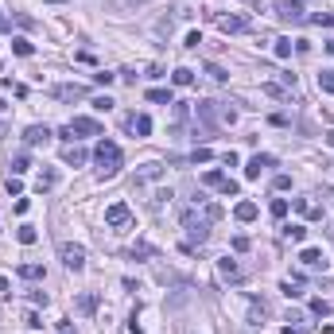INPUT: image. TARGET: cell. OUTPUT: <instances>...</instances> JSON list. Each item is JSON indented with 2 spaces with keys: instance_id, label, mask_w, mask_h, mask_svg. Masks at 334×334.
<instances>
[{
  "instance_id": "obj_27",
  "label": "cell",
  "mask_w": 334,
  "mask_h": 334,
  "mask_svg": "<svg viewBox=\"0 0 334 334\" xmlns=\"http://www.w3.org/2000/svg\"><path fill=\"white\" fill-rule=\"evenodd\" d=\"M171 82H175V86H190V82H194V70H187V66H179V70L171 74Z\"/></svg>"
},
{
  "instance_id": "obj_29",
  "label": "cell",
  "mask_w": 334,
  "mask_h": 334,
  "mask_svg": "<svg viewBox=\"0 0 334 334\" xmlns=\"http://www.w3.org/2000/svg\"><path fill=\"white\" fill-rule=\"evenodd\" d=\"M284 237L299 245V241H303V237H307V230H303V226H284Z\"/></svg>"
},
{
  "instance_id": "obj_44",
  "label": "cell",
  "mask_w": 334,
  "mask_h": 334,
  "mask_svg": "<svg viewBox=\"0 0 334 334\" xmlns=\"http://www.w3.org/2000/svg\"><path fill=\"white\" fill-rule=\"evenodd\" d=\"M315 24H322V28H334V16H330V12H319V16H315Z\"/></svg>"
},
{
  "instance_id": "obj_37",
  "label": "cell",
  "mask_w": 334,
  "mask_h": 334,
  "mask_svg": "<svg viewBox=\"0 0 334 334\" xmlns=\"http://www.w3.org/2000/svg\"><path fill=\"white\" fill-rule=\"evenodd\" d=\"M230 245H233V253H245V249H249V237H245V233H237Z\"/></svg>"
},
{
  "instance_id": "obj_7",
  "label": "cell",
  "mask_w": 334,
  "mask_h": 334,
  "mask_svg": "<svg viewBox=\"0 0 334 334\" xmlns=\"http://www.w3.org/2000/svg\"><path fill=\"white\" fill-rule=\"evenodd\" d=\"M280 20H288V24H303V20H307L303 4H299V0H284V4H280Z\"/></svg>"
},
{
  "instance_id": "obj_49",
  "label": "cell",
  "mask_w": 334,
  "mask_h": 334,
  "mask_svg": "<svg viewBox=\"0 0 334 334\" xmlns=\"http://www.w3.org/2000/svg\"><path fill=\"white\" fill-rule=\"evenodd\" d=\"M284 334H299V326H288V330H284Z\"/></svg>"
},
{
  "instance_id": "obj_54",
  "label": "cell",
  "mask_w": 334,
  "mask_h": 334,
  "mask_svg": "<svg viewBox=\"0 0 334 334\" xmlns=\"http://www.w3.org/2000/svg\"><path fill=\"white\" fill-rule=\"evenodd\" d=\"M62 334H70V330H62Z\"/></svg>"
},
{
  "instance_id": "obj_21",
  "label": "cell",
  "mask_w": 334,
  "mask_h": 334,
  "mask_svg": "<svg viewBox=\"0 0 334 334\" xmlns=\"http://www.w3.org/2000/svg\"><path fill=\"white\" fill-rule=\"evenodd\" d=\"M148 101H156V105H175V97H171V89H148Z\"/></svg>"
},
{
  "instance_id": "obj_18",
  "label": "cell",
  "mask_w": 334,
  "mask_h": 334,
  "mask_svg": "<svg viewBox=\"0 0 334 334\" xmlns=\"http://www.w3.org/2000/svg\"><path fill=\"white\" fill-rule=\"evenodd\" d=\"M218 272L226 280H241V268H237V261H230V257H221V261H218Z\"/></svg>"
},
{
  "instance_id": "obj_15",
  "label": "cell",
  "mask_w": 334,
  "mask_h": 334,
  "mask_svg": "<svg viewBox=\"0 0 334 334\" xmlns=\"http://www.w3.org/2000/svg\"><path fill=\"white\" fill-rule=\"evenodd\" d=\"M291 206H295L299 214H307V218H322V210L311 202V198H291Z\"/></svg>"
},
{
  "instance_id": "obj_41",
  "label": "cell",
  "mask_w": 334,
  "mask_h": 334,
  "mask_svg": "<svg viewBox=\"0 0 334 334\" xmlns=\"http://www.w3.org/2000/svg\"><path fill=\"white\" fill-rule=\"evenodd\" d=\"M113 78H117V74H109V70H101V74H93V82H97V86H113Z\"/></svg>"
},
{
  "instance_id": "obj_12",
  "label": "cell",
  "mask_w": 334,
  "mask_h": 334,
  "mask_svg": "<svg viewBox=\"0 0 334 334\" xmlns=\"http://www.w3.org/2000/svg\"><path fill=\"white\" fill-rule=\"evenodd\" d=\"M125 125H129V129L136 132V136H148V132H152V117H148V113H132L129 121H125Z\"/></svg>"
},
{
  "instance_id": "obj_13",
  "label": "cell",
  "mask_w": 334,
  "mask_h": 334,
  "mask_svg": "<svg viewBox=\"0 0 334 334\" xmlns=\"http://www.w3.org/2000/svg\"><path fill=\"white\" fill-rule=\"evenodd\" d=\"M299 261H303L307 268H326V257H322V249H303V253H299Z\"/></svg>"
},
{
  "instance_id": "obj_11",
  "label": "cell",
  "mask_w": 334,
  "mask_h": 334,
  "mask_svg": "<svg viewBox=\"0 0 334 334\" xmlns=\"http://www.w3.org/2000/svg\"><path fill=\"white\" fill-rule=\"evenodd\" d=\"M86 160H89L86 148H78V144H66V148H62V163H70V167H82Z\"/></svg>"
},
{
  "instance_id": "obj_33",
  "label": "cell",
  "mask_w": 334,
  "mask_h": 334,
  "mask_svg": "<svg viewBox=\"0 0 334 334\" xmlns=\"http://www.w3.org/2000/svg\"><path fill=\"white\" fill-rule=\"evenodd\" d=\"M291 39H276V58H291Z\"/></svg>"
},
{
  "instance_id": "obj_5",
  "label": "cell",
  "mask_w": 334,
  "mask_h": 334,
  "mask_svg": "<svg viewBox=\"0 0 334 334\" xmlns=\"http://www.w3.org/2000/svg\"><path fill=\"white\" fill-rule=\"evenodd\" d=\"M55 97H58V101H86L89 89L78 86V82H66V86H55Z\"/></svg>"
},
{
  "instance_id": "obj_48",
  "label": "cell",
  "mask_w": 334,
  "mask_h": 334,
  "mask_svg": "<svg viewBox=\"0 0 334 334\" xmlns=\"http://www.w3.org/2000/svg\"><path fill=\"white\" fill-rule=\"evenodd\" d=\"M326 144H330V148H334V129H330V132H326Z\"/></svg>"
},
{
  "instance_id": "obj_25",
  "label": "cell",
  "mask_w": 334,
  "mask_h": 334,
  "mask_svg": "<svg viewBox=\"0 0 334 334\" xmlns=\"http://www.w3.org/2000/svg\"><path fill=\"white\" fill-rule=\"evenodd\" d=\"M20 276L24 280H43V264H20Z\"/></svg>"
},
{
  "instance_id": "obj_42",
  "label": "cell",
  "mask_w": 334,
  "mask_h": 334,
  "mask_svg": "<svg viewBox=\"0 0 334 334\" xmlns=\"http://www.w3.org/2000/svg\"><path fill=\"white\" fill-rule=\"evenodd\" d=\"M198 43H202V35H198V31H190L187 39H183V47H190V51H194V47H198Z\"/></svg>"
},
{
  "instance_id": "obj_51",
  "label": "cell",
  "mask_w": 334,
  "mask_h": 334,
  "mask_svg": "<svg viewBox=\"0 0 334 334\" xmlns=\"http://www.w3.org/2000/svg\"><path fill=\"white\" fill-rule=\"evenodd\" d=\"M0 136H8V125H0Z\"/></svg>"
},
{
  "instance_id": "obj_28",
  "label": "cell",
  "mask_w": 334,
  "mask_h": 334,
  "mask_svg": "<svg viewBox=\"0 0 334 334\" xmlns=\"http://www.w3.org/2000/svg\"><path fill=\"white\" fill-rule=\"evenodd\" d=\"M202 183H206V187H214V190H221V187H226V175H221V171H206Z\"/></svg>"
},
{
  "instance_id": "obj_9",
  "label": "cell",
  "mask_w": 334,
  "mask_h": 334,
  "mask_svg": "<svg viewBox=\"0 0 334 334\" xmlns=\"http://www.w3.org/2000/svg\"><path fill=\"white\" fill-rule=\"evenodd\" d=\"M268 167H276L272 156H253V160L245 163V179H261V171H268Z\"/></svg>"
},
{
  "instance_id": "obj_26",
  "label": "cell",
  "mask_w": 334,
  "mask_h": 334,
  "mask_svg": "<svg viewBox=\"0 0 334 334\" xmlns=\"http://www.w3.org/2000/svg\"><path fill=\"white\" fill-rule=\"evenodd\" d=\"M16 237H20V245H35V237H39V233H35V226H20Z\"/></svg>"
},
{
  "instance_id": "obj_6",
  "label": "cell",
  "mask_w": 334,
  "mask_h": 334,
  "mask_svg": "<svg viewBox=\"0 0 334 334\" xmlns=\"http://www.w3.org/2000/svg\"><path fill=\"white\" fill-rule=\"evenodd\" d=\"M105 221H109L113 230H121V226H129V221H132V210L125 202H113L109 210H105Z\"/></svg>"
},
{
  "instance_id": "obj_10",
  "label": "cell",
  "mask_w": 334,
  "mask_h": 334,
  "mask_svg": "<svg viewBox=\"0 0 334 334\" xmlns=\"http://www.w3.org/2000/svg\"><path fill=\"white\" fill-rule=\"evenodd\" d=\"M218 28L226 31V35H237V31L249 28V20H245V16H218Z\"/></svg>"
},
{
  "instance_id": "obj_52",
  "label": "cell",
  "mask_w": 334,
  "mask_h": 334,
  "mask_svg": "<svg viewBox=\"0 0 334 334\" xmlns=\"http://www.w3.org/2000/svg\"><path fill=\"white\" fill-rule=\"evenodd\" d=\"M0 113H4V101H0Z\"/></svg>"
},
{
  "instance_id": "obj_19",
  "label": "cell",
  "mask_w": 334,
  "mask_h": 334,
  "mask_svg": "<svg viewBox=\"0 0 334 334\" xmlns=\"http://www.w3.org/2000/svg\"><path fill=\"white\" fill-rule=\"evenodd\" d=\"M129 257H132V261H136V257H140V261H152V257H156V245H148V241H136Z\"/></svg>"
},
{
  "instance_id": "obj_14",
  "label": "cell",
  "mask_w": 334,
  "mask_h": 334,
  "mask_svg": "<svg viewBox=\"0 0 334 334\" xmlns=\"http://www.w3.org/2000/svg\"><path fill=\"white\" fill-rule=\"evenodd\" d=\"M280 291H284L288 299H299V295H303V280H299V276H288L284 284H280Z\"/></svg>"
},
{
  "instance_id": "obj_38",
  "label": "cell",
  "mask_w": 334,
  "mask_h": 334,
  "mask_svg": "<svg viewBox=\"0 0 334 334\" xmlns=\"http://www.w3.org/2000/svg\"><path fill=\"white\" fill-rule=\"evenodd\" d=\"M206 74H210V78H214V82H226V70H221L218 62H210V66H206Z\"/></svg>"
},
{
  "instance_id": "obj_50",
  "label": "cell",
  "mask_w": 334,
  "mask_h": 334,
  "mask_svg": "<svg viewBox=\"0 0 334 334\" xmlns=\"http://www.w3.org/2000/svg\"><path fill=\"white\" fill-rule=\"evenodd\" d=\"M47 4H70V0H47Z\"/></svg>"
},
{
  "instance_id": "obj_20",
  "label": "cell",
  "mask_w": 334,
  "mask_h": 334,
  "mask_svg": "<svg viewBox=\"0 0 334 334\" xmlns=\"http://www.w3.org/2000/svg\"><path fill=\"white\" fill-rule=\"evenodd\" d=\"M163 175V167L160 163H144V167H140V175H136V183H148V179H160Z\"/></svg>"
},
{
  "instance_id": "obj_24",
  "label": "cell",
  "mask_w": 334,
  "mask_h": 334,
  "mask_svg": "<svg viewBox=\"0 0 334 334\" xmlns=\"http://www.w3.org/2000/svg\"><path fill=\"white\" fill-rule=\"evenodd\" d=\"M31 167V156L28 152H20V156H12V175H24Z\"/></svg>"
},
{
  "instance_id": "obj_16",
  "label": "cell",
  "mask_w": 334,
  "mask_h": 334,
  "mask_svg": "<svg viewBox=\"0 0 334 334\" xmlns=\"http://www.w3.org/2000/svg\"><path fill=\"white\" fill-rule=\"evenodd\" d=\"M233 218L237 221H253L257 218V202H237L233 206Z\"/></svg>"
},
{
  "instance_id": "obj_4",
  "label": "cell",
  "mask_w": 334,
  "mask_h": 334,
  "mask_svg": "<svg viewBox=\"0 0 334 334\" xmlns=\"http://www.w3.org/2000/svg\"><path fill=\"white\" fill-rule=\"evenodd\" d=\"M70 132H74V136H105L101 121H93V117H74V121H70Z\"/></svg>"
},
{
  "instance_id": "obj_32",
  "label": "cell",
  "mask_w": 334,
  "mask_h": 334,
  "mask_svg": "<svg viewBox=\"0 0 334 334\" xmlns=\"http://www.w3.org/2000/svg\"><path fill=\"white\" fill-rule=\"evenodd\" d=\"M311 315H330V303H326V299H311Z\"/></svg>"
},
{
  "instance_id": "obj_47",
  "label": "cell",
  "mask_w": 334,
  "mask_h": 334,
  "mask_svg": "<svg viewBox=\"0 0 334 334\" xmlns=\"http://www.w3.org/2000/svg\"><path fill=\"white\" fill-rule=\"evenodd\" d=\"M326 202H330V206H334V187H326Z\"/></svg>"
},
{
  "instance_id": "obj_36",
  "label": "cell",
  "mask_w": 334,
  "mask_h": 334,
  "mask_svg": "<svg viewBox=\"0 0 334 334\" xmlns=\"http://www.w3.org/2000/svg\"><path fill=\"white\" fill-rule=\"evenodd\" d=\"M194 163H206V160H214V152L210 148H194V156H190Z\"/></svg>"
},
{
  "instance_id": "obj_40",
  "label": "cell",
  "mask_w": 334,
  "mask_h": 334,
  "mask_svg": "<svg viewBox=\"0 0 334 334\" xmlns=\"http://www.w3.org/2000/svg\"><path fill=\"white\" fill-rule=\"evenodd\" d=\"M272 187H276V190H291V175H276Z\"/></svg>"
},
{
  "instance_id": "obj_53",
  "label": "cell",
  "mask_w": 334,
  "mask_h": 334,
  "mask_svg": "<svg viewBox=\"0 0 334 334\" xmlns=\"http://www.w3.org/2000/svg\"><path fill=\"white\" fill-rule=\"evenodd\" d=\"M129 4H140V0H129Z\"/></svg>"
},
{
  "instance_id": "obj_3",
  "label": "cell",
  "mask_w": 334,
  "mask_h": 334,
  "mask_svg": "<svg viewBox=\"0 0 334 334\" xmlns=\"http://www.w3.org/2000/svg\"><path fill=\"white\" fill-rule=\"evenodd\" d=\"M58 257H62V264H66L70 272H82V268H86V249H82V245L62 241V245H58Z\"/></svg>"
},
{
  "instance_id": "obj_22",
  "label": "cell",
  "mask_w": 334,
  "mask_h": 334,
  "mask_svg": "<svg viewBox=\"0 0 334 334\" xmlns=\"http://www.w3.org/2000/svg\"><path fill=\"white\" fill-rule=\"evenodd\" d=\"M78 311H82V315H93V311H97V295H78Z\"/></svg>"
},
{
  "instance_id": "obj_8",
  "label": "cell",
  "mask_w": 334,
  "mask_h": 334,
  "mask_svg": "<svg viewBox=\"0 0 334 334\" xmlns=\"http://www.w3.org/2000/svg\"><path fill=\"white\" fill-rule=\"evenodd\" d=\"M51 136H55V132L47 129V125H28V129H24V144H47V140H51Z\"/></svg>"
},
{
  "instance_id": "obj_34",
  "label": "cell",
  "mask_w": 334,
  "mask_h": 334,
  "mask_svg": "<svg viewBox=\"0 0 334 334\" xmlns=\"http://www.w3.org/2000/svg\"><path fill=\"white\" fill-rule=\"evenodd\" d=\"M264 315H268V303L264 299H253V322H261Z\"/></svg>"
},
{
  "instance_id": "obj_31",
  "label": "cell",
  "mask_w": 334,
  "mask_h": 334,
  "mask_svg": "<svg viewBox=\"0 0 334 334\" xmlns=\"http://www.w3.org/2000/svg\"><path fill=\"white\" fill-rule=\"evenodd\" d=\"M268 210H272V218H284V214H288V198H272Z\"/></svg>"
},
{
  "instance_id": "obj_1",
  "label": "cell",
  "mask_w": 334,
  "mask_h": 334,
  "mask_svg": "<svg viewBox=\"0 0 334 334\" xmlns=\"http://www.w3.org/2000/svg\"><path fill=\"white\" fill-rule=\"evenodd\" d=\"M93 156H97V179H113V175L121 171V148H117L113 140H101Z\"/></svg>"
},
{
  "instance_id": "obj_23",
  "label": "cell",
  "mask_w": 334,
  "mask_h": 334,
  "mask_svg": "<svg viewBox=\"0 0 334 334\" xmlns=\"http://www.w3.org/2000/svg\"><path fill=\"white\" fill-rule=\"evenodd\" d=\"M12 55H20V58H31V55H35V47H31L28 39H12Z\"/></svg>"
},
{
  "instance_id": "obj_17",
  "label": "cell",
  "mask_w": 334,
  "mask_h": 334,
  "mask_svg": "<svg viewBox=\"0 0 334 334\" xmlns=\"http://www.w3.org/2000/svg\"><path fill=\"white\" fill-rule=\"evenodd\" d=\"M55 183H58V171H51V167H47V171H39V179H35V190L43 194V190H51Z\"/></svg>"
},
{
  "instance_id": "obj_35",
  "label": "cell",
  "mask_w": 334,
  "mask_h": 334,
  "mask_svg": "<svg viewBox=\"0 0 334 334\" xmlns=\"http://www.w3.org/2000/svg\"><path fill=\"white\" fill-rule=\"evenodd\" d=\"M93 109H97V113H109V109H113V97H109V93H105V97H93Z\"/></svg>"
},
{
  "instance_id": "obj_46",
  "label": "cell",
  "mask_w": 334,
  "mask_h": 334,
  "mask_svg": "<svg viewBox=\"0 0 334 334\" xmlns=\"http://www.w3.org/2000/svg\"><path fill=\"white\" fill-rule=\"evenodd\" d=\"M264 93H268V97H284V86H272V82H268V86H264Z\"/></svg>"
},
{
  "instance_id": "obj_43",
  "label": "cell",
  "mask_w": 334,
  "mask_h": 334,
  "mask_svg": "<svg viewBox=\"0 0 334 334\" xmlns=\"http://www.w3.org/2000/svg\"><path fill=\"white\" fill-rule=\"evenodd\" d=\"M20 190H24V183H20V175H12L8 179V194H20Z\"/></svg>"
},
{
  "instance_id": "obj_2",
  "label": "cell",
  "mask_w": 334,
  "mask_h": 334,
  "mask_svg": "<svg viewBox=\"0 0 334 334\" xmlns=\"http://www.w3.org/2000/svg\"><path fill=\"white\" fill-rule=\"evenodd\" d=\"M183 230H187V245H202L206 237H210V218H198V214H194V210H187V214H183Z\"/></svg>"
},
{
  "instance_id": "obj_30",
  "label": "cell",
  "mask_w": 334,
  "mask_h": 334,
  "mask_svg": "<svg viewBox=\"0 0 334 334\" xmlns=\"http://www.w3.org/2000/svg\"><path fill=\"white\" fill-rule=\"evenodd\" d=\"M319 89H322V93H334V70H322L319 74Z\"/></svg>"
},
{
  "instance_id": "obj_39",
  "label": "cell",
  "mask_w": 334,
  "mask_h": 334,
  "mask_svg": "<svg viewBox=\"0 0 334 334\" xmlns=\"http://www.w3.org/2000/svg\"><path fill=\"white\" fill-rule=\"evenodd\" d=\"M202 214H206L210 221H218V218H221V206H218V202H206V210H202Z\"/></svg>"
},
{
  "instance_id": "obj_45",
  "label": "cell",
  "mask_w": 334,
  "mask_h": 334,
  "mask_svg": "<svg viewBox=\"0 0 334 334\" xmlns=\"http://www.w3.org/2000/svg\"><path fill=\"white\" fill-rule=\"evenodd\" d=\"M171 117H175V125H183V121H187V105H175Z\"/></svg>"
}]
</instances>
